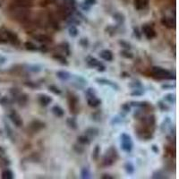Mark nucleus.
I'll return each instance as SVG.
<instances>
[{
	"label": "nucleus",
	"mask_w": 179,
	"mask_h": 179,
	"mask_svg": "<svg viewBox=\"0 0 179 179\" xmlns=\"http://www.w3.org/2000/svg\"><path fill=\"white\" fill-rule=\"evenodd\" d=\"M99 132H100V131H99V129H97V128L90 127L85 130V135L89 137L90 139H92V138H94V137L97 136V135L99 134Z\"/></svg>",
	"instance_id": "obj_18"
},
{
	"label": "nucleus",
	"mask_w": 179,
	"mask_h": 179,
	"mask_svg": "<svg viewBox=\"0 0 179 179\" xmlns=\"http://www.w3.org/2000/svg\"><path fill=\"white\" fill-rule=\"evenodd\" d=\"M122 109L125 111V112H130V110H131L130 105H129L128 103H126V104L122 105Z\"/></svg>",
	"instance_id": "obj_47"
},
{
	"label": "nucleus",
	"mask_w": 179,
	"mask_h": 179,
	"mask_svg": "<svg viewBox=\"0 0 179 179\" xmlns=\"http://www.w3.org/2000/svg\"><path fill=\"white\" fill-rule=\"evenodd\" d=\"M168 127H171V120L169 117H167L166 119L164 120V122H163L161 126L162 132H166Z\"/></svg>",
	"instance_id": "obj_31"
},
{
	"label": "nucleus",
	"mask_w": 179,
	"mask_h": 179,
	"mask_svg": "<svg viewBox=\"0 0 179 179\" xmlns=\"http://www.w3.org/2000/svg\"><path fill=\"white\" fill-rule=\"evenodd\" d=\"M121 122H123V118L121 117H114L112 121H111V124L112 125H117V124H119Z\"/></svg>",
	"instance_id": "obj_44"
},
{
	"label": "nucleus",
	"mask_w": 179,
	"mask_h": 179,
	"mask_svg": "<svg viewBox=\"0 0 179 179\" xmlns=\"http://www.w3.org/2000/svg\"><path fill=\"white\" fill-rule=\"evenodd\" d=\"M74 150L76 151L77 153L79 154H82L83 151H84V148L83 147V145L82 144H75V146H74Z\"/></svg>",
	"instance_id": "obj_40"
},
{
	"label": "nucleus",
	"mask_w": 179,
	"mask_h": 179,
	"mask_svg": "<svg viewBox=\"0 0 179 179\" xmlns=\"http://www.w3.org/2000/svg\"><path fill=\"white\" fill-rule=\"evenodd\" d=\"M100 154V148L99 145H96L95 148H94L93 151H92V156L94 160H97L99 159Z\"/></svg>",
	"instance_id": "obj_32"
},
{
	"label": "nucleus",
	"mask_w": 179,
	"mask_h": 179,
	"mask_svg": "<svg viewBox=\"0 0 179 179\" xmlns=\"http://www.w3.org/2000/svg\"><path fill=\"white\" fill-rule=\"evenodd\" d=\"M5 128H6V134L7 136L14 142L15 141V136H14V133H13V130L11 129V127L9 126L8 124H6L5 125Z\"/></svg>",
	"instance_id": "obj_33"
},
{
	"label": "nucleus",
	"mask_w": 179,
	"mask_h": 179,
	"mask_svg": "<svg viewBox=\"0 0 179 179\" xmlns=\"http://www.w3.org/2000/svg\"><path fill=\"white\" fill-rule=\"evenodd\" d=\"M67 100H68L69 109H70L71 112H73L74 114L78 113V110H79V99L77 98L76 95L69 94Z\"/></svg>",
	"instance_id": "obj_5"
},
{
	"label": "nucleus",
	"mask_w": 179,
	"mask_h": 179,
	"mask_svg": "<svg viewBox=\"0 0 179 179\" xmlns=\"http://www.w3.org/2000/svg\"><path fill=\"white\" fill-rule=\"evenodd\" d=\"M101 178L103 179H114V177H111L110 175H108V174H104L101 176Z\"/></svg>",
	"instance_id": "obj_52"
},
{
	"label": "nucleus",
	"mask_w": 179,
	"mask_h": 179,
	"mask_svg": "<svg viewBox=\"0 0 179 179\" xmlns=\"http://www.w3.org/2000/svg\"><path fill=\"white\" fill-rule=\"evenodd\" d=\"M149 4V0H134V5L137 10H143Z\"/></svg>",
	"instance_id": "obj_16"
},
{
	"label": "nucleus",
	"mask_w": 179,
	"mask_h": 179,
	"mask_svg": "<svg viewBox=\"0 0 179 179\" xmlns=\"http://www.w3.org/2000/svg\"><path fill=\"white\" fill-rule=\"evenodd\" d=\"M117 159H118V154H117V150L114 147H110L107 151L106 154L104 155L102 161L103 165L104 166H111L117 160Z\"/></svg>",
	"instance_id": "obj_2"
},
{
	"label": "nucleus",
	"mask_w": 179,
	"mask_h": 179,
	"mask_svg": "<svg viewBox=\"0 0 179 179\" xmlns=\"http://www.w3.org/2000/svg\"><path fill=\"white\" fill-rule=\"evenodd\" d=\"M164 100H166L169 104H175L176 103V95L172 93L167 94L166 96H164Z\"/></svg>",
	"instance_id": "obj_28"
},
{
	"label": "nucleus",
	"mask_w": 179,
	"mask_h": 179,
	"mask_svg": "<svg viewBox=\"0 0 179 179\" xmlns=\"http://www.w3.org/2000/svg\"><path fill=\"white\" fill-rule=\"evenodd\" d=\"M52 113L58 117H63L65 116V111L64 109L60 107V106H58V105H55L53 108H52Z\"/></svg>",
	"instance_id": "obj_17"
},
{
	"label": "nucleus",
	"mask_w": 179,
	"mask_h": 179,
	"mask_svg": "<svg viewBox=\"0 0 179 179\" xmlns=\"http://www.w3.org/2000/svg\"><path fill=\"white\" fill-rule=\"evenodd\" d=\"M15 6L21 7V8H28L32 6L31 0H15Z\"/></svg>",
	"instance_id": "obj_13"
},
{
	"label": "nucleus",
	"mask_w": 179,
	"mask_h": 179,
	"mask_svg": "<svg viewBox=\"0 0 179 179\" xmlns=\"http://www.w3.org/2000/svg\"><path fill=\"white\" fill-rule=\"evenodd\" d=\"M53 58L55 60H57V61H58L59 63L63 64V65H67V64H68L66 58L64 56L60 55V54H55V55H53Z\"/></svg>",
	"instance_id": "obj_25"
},
{
	"label": "nucleus",
	"mask_w": 179,
	"mask_h": 179,
	"mask_svg": "<svg viewBox=\"0 0 179 179\" xmlns=\"http://www.w3.org/2000/svg\"><path fill=\"white\" fill-rule=\"evenodd\" d=\"M38 100H39V102L41 106L47 107L49 104H50L52 102V98L49 97V95H47V94H40V95H39Z\"/></svg>",
	"instance_id": "obj_11"
},
{
	"label": "nucleus",
	"mask_w": 179,
	"mask_h": 179,
	"mask_svg": "<svg viewBox=\"0 0 179 179\" xmlns=\"http://www.w3.org/2000/svg\"><path fill=\"white\" fill-rule=\"evenodd\" d=\"M44 127H45V124L43 122H41V121H40V120H34L30 125V129L32 132H34V133H37V132L40 131Z\"/></svg>",
	"instance_id": "obj_10"
},
{
	"label": "nucleus",
	"mask_w": 179,
	"mask_h": 179,
	"mask_svg": "<svg viewBox=\"0 0 179 179\" xmlns=\"http://www.w3.org/2000/svg\"><path fill=\"white\" fill-rule=\"evenodd\" d=\"M134 35H135V37H137L139 40H141V38H142V34H141V32H139V29L138 28H134Z\"/></svg>",
	"instance_id": "obj_49"
},
{
	"label": "nucleus",
	"mask_w": 179,
	"mask_h": 179,
	"mask_svg": "<svg viewBox=\"0 0 179 179\" xmlns=\"http://www.w3.org/2000/svg\"><path fill=\"white\" fill-rule=\"evenodd\" d=\"M152 178L155 179H164V178H168L167 175L161 170H157L154 172L152 174Z\"/></svg>",
	"instance_id": "obj_26"
},
{
	"label": "nucleus",
	"mask_w": 179,
	"mask_h": 179,
	"mask_svg": "<svg viewBox=\"0 0 179 179\" xmlns=\"http://www.w3.org/2000/svg\"><path fill=\"white\" fill-rule=\"evenodd\" d=\"M9 165H10V161H9L7 159H2V160H1V161H0V166H1V167L6 168Z\"/></svg>",
	"instance_id": "obj_43"
},
{
	"label": "nucleus",
	"mask_w": 179,
	"mask_h": 179,
	"mask_svg": "<svg viewBox=\"0 0 179 179\" xmlns=\"http://www.w3.org/2000/svg\"><path fill=\"white\" fill-rule=\"evenodd\" d=\"M69 35L72 37V38H75V37H76L78 33H79V31H78V29H77L75 25H71V27L69 28Z\"/></svg>",
	"instance_id": "obj_34"
},
{
	"label": "nucleus",
	"mask_w": 179,
	"mask_h": 179,
	"mask_svg": "<svg viewBox=\"0 0 179 179\" xmlns=\"http://www.w3.org/2000/svg\"><path fill=\"white\" fill-rule=\"evenodd\" d=\"M34 39L39 41V42L41 43H48V42H51V38L48 35L45 34H40V35H35Z\"/></svg>",
	"instance_id": "obj_19"
},
{
	"label": "nucleus",
	"mask_w": 179,
	"mask_h": 179,
	"mask_svg": "<svg viewBox=\"0 0 179 179\" xmlns=\"http://www.w3.org/2000/svg\"><path fill=\"white\" fill-rule=\"evenodd\" d=\"M14 173L10 169H5L2 172V178L3 179H13L14 178Z\"/></svg>",
	"instance_id": "obj_29"
},
{
	"label": "nucleus",
	"mask_w": 179,
	"mask_h": 179,
	"mask_svg": "<svg viewBox=\"0 0 179 179\" xmlns=\"http://www.w3.org/2000/svg\"><path fill=\"white\" fill-rule=\"evenodd\" d=\"M96 3V0H85L86 5H94Z\"/></svg>",
	"instance_id": "obj_54"
},
{
	"label": "nucleus",
	"mask_w": 179,
	"mask_h": 179,
	"mask_svg": "<svg viewBox=\"0 0 179 179\" xmlns=\"http://www.w3.org/2000/svg\"><path fill=\"white\" fill-rule=\"evenodd\" d=\"M66 124H67L68 127L71 128L72 130H76L77 127H78L77 120L75 117H68L66 120Z\"/></svg>",
	"instance_id": "obj_22"
},
{
	"label": "nucleus",
	"mask_w": 179,
	"mask_h": 179,
	"mask_svg": "<svg viewBox=\"0 0 179 179\" xmlns=\"http://www.w3.org/2000/svg\"><path fill=\"white\" fill-rule=\"evenodd\" d=\"M68 23L69 24H71V25H75V24H80L81 23V22L79 21V20H76L75 18H71L70 19V21L68 22Z\"/></svg>",
	"instance_id": "obj_45"
},
{
	"label": "nucleus",
	"mask_w": 179,
	"mask_h": 179,
	"mask_svg": "<svg viewBox=\"0 0 179 179\" xmlns=\"http://www.w3.org/2000/svg\"><path fill=\"white\" fill-rule=\"evenodd\" d=\"M129 86L133 89H143V85L141 83V82L139 81H134L132 82V83H130Z\"/></svg>",
	"instance_id": "obj_38"
},
{
	"label": "nucleus",
	"mask_w": 179,
	"mask_h": 179,
	"mask_svg": "<svg viewBox=\"0 0 179 179\" xmlns=\"http://www.w3.org/2000/svg\"><path fill=\"white\" fill-rule=\"evenodd\" d=\"M87 64L90 67L92 68H97L99 72H104L106 70V66L103 65L102 63L100 61H99L98 59L94 58H92V57H89L87 58Z\"/></svg>",
	"instance_id": "obj_6"
},
{
	"label": "nucleus",
	"mask_w": 179,
	"mask_h": 179,
	"mask_svg": "<svg viewBox=\"0 0 179 179\" xmlns=\"http://www.w3.org/2000/svg\"><path fill=\"white\" fill-rule=\"evenodd\" d=\"M81 177L83 179L92 178V173L88 168H83L81 171Z\"/></svg>",
	"instance_id": "obj_24"
},
{
	"label": "nucleus",
	"mask_w": 179,
	"mask_h": 179,
	"mask_svg": "<svg viewBox=\"0 0 179 179\" xmlns=\"http://www.w3.org/2000/svg\"><path fill=\"white\" fill-rule=\"evenodd\" d=\"M16 100H17L18 104L20 107H25L26 105L28 104V101H29V98L28 96L24 93H20L18 94L16 96Z\"/></svg>",
	"instance_id": "obj_12"
},
{
	"label": "nucleus",
	"mask_w": 179,
	"mask_h": 179,
	"mask_svg": "<svg viewBox=\"0 0 179 179\" xmlns=\"http://www.w3.org/2000/svg\"><path fill=\"white\" fill-rule=\"evenodd\" d=\"M57 76L62 81H68L73 77V75L71 73L67 72V71H58L57 72Z\"/></svg>",
	"instance_id": "obj_15"
},
{
	"label": "nucleus",
	"mask_w": 179,
	"mask_h": 179,
	"mask_svg": "<svg viewBox=\"0 0 179 179\" xmlns=\"http://www.w3.org/2000/svg\"><path fill=\"white\" fill-rule=\"evenodd\" d=\"M173 87H175V86H172V85H162V88H163V89H168V88H173Z\"/></svg>",
	"instance_id": "obj_57"
},
{
	"label": "nucleus",
	"mask_w": 179,
	"mask_h": 179,
	"mask_svg": "<svg viewBox=\"0 0 179 179\" xmlns=\"http://www.w3.org/2000/svg\"><path fill=\"white\" fill-rule=\"evenodd\" d=\"M24 46H25L26 49L29 50V51H36L38 49V47L32 42H31V41H26L24 43Z\"/></svg>",
	"instance_id": "obj_30"
},
{
	"label": "nucleus",
	"mask_w": 179,
	"mask_h": 179,
	"mask_svg": "<svg viewBox=\"0 0 179 179\" xmlns=\"http://www.w3.org/2000/svg\"><path fill=\"white\" fill-rule=\"evenodd\" d=\"M6 35L8 39V40L12 44H16L18 42V37L17 35L15 34V32H10V31H6Z\"/></svg>",
	"instance_id": "obj_21"
},
{
	"label": "nucleus",
	"mask_w": 179,
	"mask_h": 179,
	"mask_svg": "<svg viewBox=\"0 0 179 179\" xmlns=\"http://www.w3.org/2000/svg\"><path fill=\"white\" fill-rule=\"evenodd\" d=\"M125 169L126 171V173L129 174V175L134 174V172L135 170L134 166L133 163H131V162H126V165H125Z\"/></svg>",
	"instance_id": "obj_27"
},
{
	"label": "nucleus",
	"mask_w": 179,
	"mask_h": 179,
	"mask_svg": "<svg viewBox=\"0 0 179 179\" xmlns=\"http://www.w3.org/2000/svg\"><path fill=\"white\" fill-rule=\"evenodd\" d=\"M143 94V89H134V91L131 92L132 96H142Z\"/></svg>",
	"instance_id": "obj_41"
},
{
	"label": "nucleus",
	"mask_w": 179,
	"mask_h": 179,
	"mask_svg": "<svg viewBox=\"0 0 179 179\" xmlns=\"http://www.w3.org/2000/svg\"><path fill=\"white\" fill-rule=\"evenodd\" d=\"M120 54H121V56L123 57V58H130V59H132L133 58H134V55L131 53V52L129 51L128 49H126V50H122V51L120 52Z\"/></svg>",
	"instance_id": "obj_35"
},
{
	"label": "nucleus",
	"mask_w": 179,
	"mask_h": 179,
	"mask_svg": "<svg viewBox=\"0 0 179 179\" xmlns=\"http://www.w3.org/2000/svg\"><path fill=\"white\" fill-rule=\"evenodd\" d=\"M130 105L133 107H138V108H145L149 106V104L147 102H136V101H132L130 103Z\"/></svg>",
	"instance_id": "obj_37"
},
{
	"label": "nucleus",
	"mask_w": 179,
	"mask_h": 179,
	"mask_svg": "<svg viewBox=\"0 0 179 179\" xmlns=\"http://www.w3.org/2000/svg\"><path fill=\"white\" fill-rule=\"evenodd\" d=\"M96 82L100 84H103V85H109L112 87L114 90H119V86L117 85L116 83L112 82L110 80H108V79H105V78H97L96 79Z\"/></svg>",
	"instance_id": "obj_9"
},
{
	"label": "nucleus",
	"mask_w": 179,
	"mask_h": 179,
	"mask_svg": "<svg viewBox=\"0 0 179 179\" xmlns=\"http://www.w3.org/2000/svg\"><path fill=\"white\" fill-rule=\"evenodd\" d=\"M25 85L28 86V87H31V88H38V87H40V85H38L36 83H33V82H26Z\"/></svg>",
	"instance_id": "obj_46"
},
{
	"label": "nucleus",
	"mask_w": 179,
	"mask_h": 179,
	"mask_svg": "<svg viewBox=\"0 0 179 179\" xmlns=\"http://www.w3.org/2000/svg\"><path fill=\"white\" fill-rule=\"evenodd\" d=\"M120 139H121V148L124 151L126 152H131L132 149H133V142H132V138L131 136L123 133L120 135Z\"/></svg>",
	"instance_id": "obj_4"
},
{
	"label": "nucleus",
	"mask_w": 179,
	"mask_h": 179,
	"mask_svg": "<svg viewBox=\"0 0 179 179\" xmlns=\"http://www.w3.org/2000/svg\"><path fill=\"white\" fill-rule=\"evenodd\" d=\"M86 96H87V102L88 105L92 108H97L101 104V100L96 97L95 95V91L92 88H89L86 91Z\"/></svg>",
	"instance_id": "obj_3"
},
{
	"label": "nucleus",
	"mask_w": 179,
	"mask_h": 179,
	"mask_svg": "<svg viewBox=\"0 0 179 179\" xmlns=\"http://www.w3.org/2000/svg\"><path fill=\"white\" fill-rule=\"evenodd\" d=\"M77 141H78V143L82 145H88L91 143V139L86 135H80L77 138Z\"/></svg>",
	"instance_id": "obj_23"
},
{
	"label": "nucleus",
	"mask_w": 179,
	"mask_h": 179,
	"mask_svg": "<svg viewBox=\"0 0 179 179\" xmlns=\"http://www.w3.org/2000/svg\"><path fill=\"white\" fill-rule=\"evenodd\" d=\"M9 118L13 122V124L16 126V127H21L23 125V121L22 119L21 116L18 114L17 112L13 110L10 114H9Z\"/></svg>",
	"instance_id": "obj_7"
},
{
	"label": "nucleus",
	"mask_w": 179,
	"mask_h": 179,
	"mask_svg": "<svg viewBox=\"0 0 179 179\" xmlns=\"http://www.w3.org/2000/svg\"><path fill=\"white\" fill-rule=\"evenodd\" d=\"M151 150L153 151L155 153H157V154L159 153V151H160L159 148H158V147H157L156 145H152V146H151Z\"/></svg>",
	"instance_id": "obj_53"
},
{
	"label": "nucleus",
	"mask_w": 179,
	"mask_h": 179,
	"mask_svg": "<svg viewBox=\"0 0 179 179\" xmlns=\"http://www.w3.org/2000/svg\"><path fill=\"white\" fill-rule=\"evenodd\" d=\"M27 69H28L29 71H31V72H34V73H38V72L41 71L40 66H36V65H30V66H28V68Z\"/></svg>",
	"instance_id": "obj_39"
},
{
	"label": "nucleus",
	"mask_w": 179,
	"mask_h": 179,
	"mask_svg": "<svg viewBox=\"0 0 179 179\" xmlns=\"http://www.w3.org/2000/svg\"><path fill=\"white\" fill-rule=\"evenodd\" d=\"M63 45H64V50H65V51L66 52V54H67V55H70V49H69V44L67 42H65L64 43V44H63Z\"/></svg>",
	"instance_id": "obj_51"
},
{
	"label": "nucleus",
	"mask_w": 179,
	"mask_h": 179,
	"mask_svg": "<svg viewBox=\"0 0 179 179\" xmlns=\"http://www.w3.org/2000/svg\"><path fill=\"white\" fill-rule=\"evenodd\" d=\"M100 58H102L105 61L110 62L113 60V53L109 49H104L100 53Z\"/></svg>",
	"instance_id": "obj_14"
},
{
	"label": "nucleus",
	"mask_w": 179,
	"mask_h": 179,
	"mask_svg": "<svg viewBox=\"0 0 179 179\" xmlns=\"http://www.w3.org/2000/svg\"><path fill=\"white\" fill-rule=\"evenodd\" d=\"M152 74L158 79H161V80H172V79H176V76L171 73L170 71L167 70L165 68H162L160 66H154L152 67Z\"/></svg>",
	"instance_id": "obj_1"
},
{
	"label": "nucleus",
	"mask_w": 179,
	"mask_h": 179,
	"mask_svg": "<svg viewBox=\"0 0 179 179\" xmlns=\"http://www.w3.org/2000/svg\"><path fill=\"white\" fill-rule=\"evenodd\" d=\"M159 106H160V109H161V110H164V111L169 110V108H168L167 105L163 104L161 101H160V102H159Z\"/></svg>",
	"instance_id": "obj_48"
},
{
	"label": "nucleus",
	"mask_w": 179,
	"mask_h": 179,
	"mask_svg": "<svg viewBox=\"0 0 179 179\" xmlns=\"http://www.w3.org/2000/svg\"><path fill=\"white\" fill-rule=\"evenodd\" d=\"M161 23H162V24H163V25L166 26V27H168V28H169V29L174 28V27H175V25H176V23H175V21H173L171 18L163 17L161 19Z\"/></svg>",
	"instance_id": "obj_20"
},
{
	"label": "nucleus",
	"mask_w": 179,
	"mask_h": 179,
	"mask_svg": "<svg viewBox=\"0 0 179 179\" xmlns=\"http://www.w3.org/2000/svg\"><path fill=\"white\" fill-rule=\"evenodd\" d=\"M80 44L83 47V48H87V46H88V40H87V39H82L81 40H80Z\"/></svg>",
	"instance_id": "obj_50"
},
{
	"label": "nucleus",
	"mask_w": 179,
	"mask_h": 179,
	"mask_svg": "<svg viewBox=\"0 0 179 179\" xmlns=\"http://www.w3.org/2000/svg\"><path fill=\"white\" fill-rule=\"evenodd\" d=\"M6 59L4 57L0 56V65H3V64H5V63H6Z\"/></svg>",
	"instance_id": "obj_55"
},
{
	"label": "nucleus",
	"mask_w": 179,
	"mask_h": 179,
	"mask_svg": "<svg viewBox=\"0 0 179 179\" xmlns=\"http://www.w3.org/2000/svg\"><path fill=\"white\" fill-rule=\"evenodd\" d=\"M49 90L54 94H56V95H60V94L62 93L61 90L56 85H49Z\"/></svg>",
	"instance_id": "obj_36"
},
{
	"label": "nucleus",
	"mask_w": 179,
	"mask_h": 179,
	"mask_svg": "<svg viewBox=\"0 0 179 179\" xmlns=\"http://www.w3.org/2000/svg\"><path fill=\"white\" fill-rule=\"evenodd\" d=\"M4 154H5V150H4L2 147H0V158H1Z\"/></svg>",
	"instance_id": "obj_56"
},
{
	"label": "nucleus",
	"mask_w": 179,
	"mask_h": 179,
	"mask_svg": "<svg viewBox=\"0 0 179 179\" xmlns=\"http://www.w3.org/2000/svg\"><path fill=\"white\" fill-rule=\"evenodd\" d=\"M119 45L121 46V47H123V48H125L126 49H131V45L129 44L128 42H126V41H125V40H119Z\"/></svg>",
	"instance_id": "obj_42"
},
{
	"label": "nucleus",
	"mask_w": 179,
	"mask_h": 179,
	"mask_svg": "<svg viewBox=\"0 0 179 179\" xmlns=\"http://www.w3.org/2000/svg\"><path fill=\"white\" fill-rule=\"evenodd\" d=\"M6 40H5L4 39H1V38H0V43H6Z\"/></svg>",
	"instance_id": "obj_58"
},
{
	"label": "nucleus",
	"mask_w": 179,
	"mask_h": 179,
	"mask_svg": "<svg viewBox=\"0 0 179 179\" xmlns=\"http://www.w3.org/2000/svg\"><path fill=\"white\" fill-rule=\"evenodd\" d=\"M143 32L148 40H152L153 38L156 37V32L154 31V29L151 26L148 25V24L143 26Z\"/></svg>",
	"instance_id": "obj_8"
}]
</instances>
